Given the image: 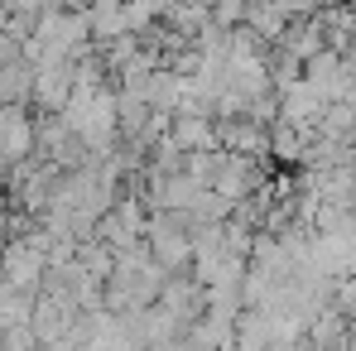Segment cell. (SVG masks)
<instances>
[{
  "mask_svg": "<svg viewBox=\"0 0 356 351\" xmlns=\"http://www.w3.org/2000/svg\"><path fill=\"white\" fill-rule=\"evenodd\" d=\"M0 270H5V284L19 293L24 284H39V270H44V260H39V250H19V245H10Z\"/></svg>",
  "mask_w": 356,
  "mask_h": 351,
  "instance_id": "cell-1",
  "label": "cell"
}]
</instances>
